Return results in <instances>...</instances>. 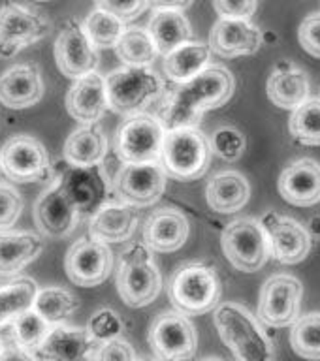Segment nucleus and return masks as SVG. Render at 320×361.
I'll list each match as a JSON object with an SVG mask.
<instances>
[{
    "mask_svg": "<svg viewBox=\"0 0 320 361\" xmlns=\"http://www.w3.org/2000/svg\"><path fill=\"white\" fill-rule=\"evenodd\" d=\"M236 90V79L225 66H208L203 72L181 83L160 111L164 128L198 126L206 111L225 106Z\"/></svg>",
    "mask_w": 320,
    "mask_h": 361,
    "instance_id": "obj_1",
    "label": "nucleus"
},
{
    "mask_svg": "<svg viewBox=\"0 0 320 361\" xmlns=\"http://www.w3.org/2000/svg\"><path fill=\"white\" fill-rule=\"evenodd\" d=\"M213 324L237 361H273V346L256 316L236 301L219 303Z\"/></svg>",
    "mask_w": 320,
    "mask_h": 361,
    "instance_id": "obj_2",
    "label": "nucleus"
},
{
    "mask_svg": "<svg viewBox=\"0 0 320 361\" xmlns=\"http://www.w3.org/2000/svg\"><path fill=\"white\" fill-rule=\"evenodd\" d=\"M109 109L124 117L146 113L164 94V81L151 66H121L106 75Z\"/></svg>",
    "mask_w": 320,
    "mask_h": 361,
    "instance_id": "obj_3",
    "label": "nucleus"
},
{
    "mask_svg": "<svg viewBox=\"0 0 320 361\" xmlns=\"http://www.w3.org/2000/svg\"><path fill=\"white\" fill-rule=\"evenodd\" d=\"M220 281L217 271L202 262H189L175 269L168 282V298L175 310L186 316H200L219 305Z\"/></svg>",
    "mask_w": 320,
    "mask_h": 361,
    "instance_id": "obj_4",
    "label": "nucleus"
},
{
    "mask_svg": "<svg viewBox=\"0 0 320 361\" xmlns=\"http://www.w3.org/2000/svg\"><path fill=\"white\" fill-rule=\"evenodd\" d=\"M211 157V141L198 126L175 128L166 132L160 166L170 179L189 183L200 179L208 171Z\"/></svg>",
    "mask_w": 320,
    "mask_h": 361,
    "instance_id": "obj_5",
    "label": "nucleus"
},
{
    "mask_svg": "<svg viewBox=\"0 0 320 361\" xmlns=\"http://www.w3.org/2000/svg\"><path fill=\"white\" fill-rule=\"evenodd\" d=\"M146 243H130L121 254L117 292L132 309L151 305L162 290V275Z\"/></svg>",
    "mask_w": 320,
    "mask_h": 361,
    "instance_id": "obj_6",
    "label": "nucleus"
},
{
    "mask_svg": "<svg viewBox=\"0 0 320 361\" xmlns=\"http://www.w3.org/2000/svg\"><path fill=\"white\" fill-rule=\"evenodd\" d=\"M166 132L162 121L155 115L138 113L126 117L115 134V154L121 164L160 162Z\"/></svg>",
    "mask_w": 320,
    "mask_h": 361,
    "instance_id": "obj_7",
    "label": "nucleus"
},
{
    "mask_svg": "<svg viewBox=\"0 0 320 361\" xmlns=\"http://www.w3.org/2000/svg\"><path fill=\"white\" fill-rule=\"evenodd\" d=\"M226 259L237 271L254 273L271 258V247L264 226L256 219H237L226 226L220 235Z\"/></svg>",
    "mask_w": 320,
    "mask_h": 361,
    "instance_id": "obj_8",
    "label": "nucleus"
},
{
    "mask_svg": "<svg viewBox=\"0 0 320 361\" xmlns=\"http://www.w3.org/2000/svg\"><path fill=\"white\" fill-rule=\"evenodd\" d=\"M149 346L160 361H191L196 354L198 335L189 316L168 310L149 327Z\"/></svg>",
    "mask_w": 320,
    "mask_h": 361,
    "instance_id": "obj_9",
    "label": "nucleus"
},
{
    "mask_svg": "<svg viewBox=\"0 0 320 361\" xmlns=\"http://www.w3.org/2000/svg\"><path fill=\"white\" fill-rule=\"evenodd\" d=\"M51 30L49 19L28 6L8 2L0 8V56L11 59L28 45L44 39Z\"/></svg>",
    "mask_w": 320,
    "mask_h": 361,
    "instance_id": "obj_10",
    "label": "nucleus"
},
{
    "mask_svg": "<svg viewBox=\"0 0 320 361\" xmlns=\"http://www.w3.org/2000/svg\"><path fill=\"white\" fill-rule=\"evenodd\" d=\"M0 169L13 183L44 180L51 171L49 154L44 143L32 135H11L0 147Z\"/></svg>",
    "mask_w": 320,
    "mask_h": 361,
    "instance_id": "obj_11",
    "label": "nucleus"
},
{
    "mask_svg": "<svg viewBox=\"0 0 320 361\" xmlns=\"http://www.w3.org/2000/svg\"><path fill=\"white\" fill-rule=\"evenodd\" d=\"M302 282L292 275H273L264 282L259 298V320L270 327H288L302 310Z\"/></svg>",
    "mask_w": 320,
    "mask_h": 361,
    "instance_id": "obj_12",
    "label": "nucleus"
},
{
    "mask_svg": "<svg viewBox=\"0 0 320 361\" xmlns=\"http://www.w3.org/2000/svg\"><path fill=\"white\" fill-rule=\"evenodd\" d=\"M168 175L160 162L123 164L113 177V192L119 200L136 205L149 207L157 203L166 190Z\"/></svg>",
    "mask_w": 320,
    "mask_h": 361,
    "instance_id": "obj_13",
    "label": "nucleus"
},
{
    "mask_svg": "<svg viewBox=\"0 0 320 361\" xmlns=\"http://www.w3.org/2000/svg\"><path fill=\"white\" fill-rule=\"evenodd\" d=\"M68 279L76 286L93 288L107 281L113 269V252L107 243L96 241L93 237L79 239L68 248L64 258Z\"/></svg>",
    "mask_w": 320,
    "mask_h": 361,
    "instance_id": "obj_14",
    "label": "nucleus"
},
{
    "mask_svg": "<svg viewBox=\"0 0 320 361\" xmlns=\"http://www.w3.org/2000/svg\"><path fill=\"white\" fill-rule=\"evenodd\" d=\"M81 211L62 185L61 177L40 194L34 203V222L45 237L70 235L79 222Z\"/></svg>",
    "mask_w": 320,
    "mask_h": 361,
    "instance_id": "obj_15",
    "label": "nucleus"
},
{
    "mask_svg": "<svg viewBox=\"0 0 320 361\" xmlns=\"http://www.w3.org/2000/svg\"><path fill=\"white\" fill-rule=\"evenodd\" d=\"M55 62L62 75L70 79H79L90 72H96L98 53L95 44L85 32L81 23L68 21L59 32L53 47Z\"/></svg>",
    "mask_w": 320,
    "mask_h": 361,
    "instance_id": "obj_16",
    "label": "nucleus"
},
{
    "mask_svg": "<svg viewBox=\"0 0 320 361\" xmlns=\"http://www.w3.org/2000/svg\"><path fill=\"white\" fill-rule=\"evenodd\" d=\"M270 239L271 258L285 265L304 262L311 250V231L298 220L268 211L260 219Z\"/></svg>",
    "mask_w": 320,
    "mask_h": 361,
    "instance_id": "obj_17",
    "label": "nucleus"
},
{
    "mask_svg": "<svg viewBox=\"0 0 320 361\" xmlns=\"http://www.w3.org/2000/svg\"><path fill=\"white\" fill-rule=\"evenodd\" d=\"M264 44V34L249 19L219 17L209 34V47L223 59L254 55Z\"/></svg>",
    "mask_w": 320,
    "mask_h": 361,
    "instance_id": "obj_18",
    "label": "nucleus"
},
{
    "mask_svg": "<svg viewBox=\"0 0 320 361\" xmlns=\"http://www.w3.org/2000/svg\"><path fill=\"white\" fill-rule=\"evenodd\" d=\"M109 109L106 78L98 72H90L73 79L66 94V111L81 124H96Z\"/></svg>",
    "mask_w": 320,
    "mask_h": 361,
    "instance_id": "obj_19",
    "label": "nucleus"
},
{
    "mask_svg": "<svg viewBox=\"0 0 320 361\" xmlns=\"http://www.w3.org/2000/svg\"><path fill=\"white\" fill-rule=\"evenodd\" d=\"M98 344L90 337L87 327L59 326L51 327L49 335L38 348L42 361H95Z\"/></svg>",
    "mask_w": 320,
    "mask_h": 361,
    "instance_id": "obj_20",
    "label": "nucleus"
},
{
    "mask_svg": "<svg viewBox=\"0 0 320 361\" xmlns=\"http://www.w3.org/2000/svg\"><path fill=\"white\" fill-rule=\"evenodd\" d=\"M62 185L72 196L81 214H95L104 203L109 202L112 185L100 166L93 168H72L61 177Z\"/></svg>",
    "mask_w": 320,
    "mask_h": 361,
    "instance_id": "obj_21",
    "label": "nucleus"
},
{
    "mask_svg": "<svg viewBox=\"0 0 320 361\" xmlns=\"http://www.w3.org/2000/svg\"><path fill=\"white\" fill-rule=\"evenodd\" d=\"M140 213L123 200H109L90 214L89 235L102 243H124L134 235Z\"/></svg>",
    "mask_w": 320,
    "mask_h": 361,
    "instance_id": "obj_22",
    "label": "nucleus"
},
{
    "mask_svg": "<svg viewBox=\"0 0 320 361\" xmlns=\"http://www.w3.org/2000/svg\"><path fill=\"white\" fill-rule=\"evenodd\" d=\"M191 224L179 209L162 207L149 214L143 224V243L155 252H175L189 239Z\"/></svg>",
    "mask_w": 320,
    "mask_h": 361,
    "instance_id": "obj_23",
    "label": "nucleus"
},
{
    "mask_svg": "<svg viewBox=\"0 0 320 361\" xmlns=\"http://www.w3.org/2000/svg\"><path fill=\"white\" fill-rule=\"evenodd\" d=\"M44 96V79L38 66L21 62L0 75V104L8 109H25Z\"/></svg>",
    "mask_w": 320,
    "mask_h": 361,
    "instance_id": "obj_24",
    "label": "nucleus"
},
{
    "mask_svg": "<svg viewBox=\"0 0 320 361\" xmlns=\"http://www.w3.org/2000/svg\"><path fill=\"white\" fill-rule=\"evenodd\" d=\"M277 188L283 200L290 205H316L320 202V164L311 158L296 160L283 169Z\"/></svg>",
    "mask_w": 320,
    "mask_h": 361,
    "instance_id": "obj_25",
    "label": "nucleus"
},
{
    "mask_svg": "<svg viewBox=\"0 0 320 361\" xmlns=\"http://www.w3.org/2000/svg\"><path fill=\"white\" fill-rule=\"evenodd\" d=\"M266 92L277 107L296 109L309 100V78L290 61L279 62L268 78Z\"/></svg>",
    "mask_w": 320,
    "mask_h": 361,
    "instance_id": "obj_26",
    "label": "nucleus"
},
{
    "mask_svg": "<svg viewBox=\"0 0 320 361\" xmlns=\"http://www.w3.org/2000/svg\"><path fill=\"white\" fill-rule=\"evenodd\" d=\"M62 152L72 168L100 166L107 154V137L98 124H83L68 135Z\"/></svg>",
    "mask_w": 320,
    "mask_h": 361,
    "instance_id": "obj_27",
    "label": "nucleus"
},
{
    "mask_svg": "<svg viewBox=\"0 0 320 361\" xmlns=\"http://www.w3.org/2000/svg\"><path fill=\"white\" fill-rule=\"evenodd\" d=\"M44 250V239L34 231H0V276H16Z\"/></svg>",
    "mask_w": 320,
    "mask_h": 361,
    "instance_id": "obj_28",
    "label": "nucleus"
},
{
    "mask_svg": "<svg viewBox=\"0 0 320 361\" xmlns=\"http://www.w3.org/2000/svg\"><path fill=\"white\" fill-rule=\"evenodd\" d=\"M251 197V186L239 171H220L209 179L206 200L215 213L232 214L242 211Z\"/></svg>",
    "mask_w": 320,
    "mask_h": 361,
    "instance_id": "obj_29",
    "label": "nucleus"
},
{
    "mask_svg": "<svg viewBox=\"0 0 320 361\" xmlns=\"http://www.w3.org/2000/svg\"><path fill=\"white\" fill-rule=\"evenodd\" d=\"M211 47L202 42H185L168 55H164V73L175 83H186L209 66Z\"/></svg>",
    "mask_w": 320,
    "mask_h": 361,
    "instance_id": "obj_30",
    "label": "nucleus"
},
{
    "mask_svg": "<svg viewBox=\"0 0 320 361\" xmlns=\"http://www.w3.org/2000/svg\"><path fill=\"white\" fill-rule=\"evenodd\" d=\"M147 30L151 32L160 55H168L170 51L192 39L191 21L181 10H157L149 19Z\"/></svg>",
    "mask_w": 320,
    "mask_h": 361,
    "instance_id": "obj_31",
    "label": "nucleus"
},
{
    "mask_svg": "<svg viewBox=\"0 0 320 361\" xmlns=\"http://www.w3.org/2000/svg\"><path fill=\"white\" fill-rule=\"evenodd\" d=\"M38 290V284L30 276H21L0 286V329L10 326L25 310L32 309Z\"/></svg>",
    "mask_w": 320,
    "mask_h": 361,
    "instance_id": "obj_32",
    "label": "nucleus"
},
{
    "mask_svg": "<svg viewBox=\"0 0 320 361\" xmlns=\"http://www.w3.org/2000/svg\"><path fill=\"white\" fill-rule=\"evenodd\" d=\"M117 56L126 66H151L158 53V47L147 28L130 27L115 45Z\"/></svg>",
    "mask_w": 320,
    "mask_h": 361,
    "instance_id": "obj_33",
    "label": "nucleus"
},
{
    "mask_svg": "<svg viewBox=\"0 0 320 361\" xmlns=\"http://www.w3.org/2000/svg\"><path fill=\"white\" fill-rule=\"evenodd\" d=\"M40 316H44L51 326H59L79 309V299L70 290L61 286L40 288L32 307Z\"/></svg>",
    "mask_w": 320,
    "mask_h": 361,
    "instance_id": "obj_34",
    "label": "nucleus"
},
{
    "mask_svg": "<svg viewBox=\"0 0 320 361\" xmlns=\"http://www.w3.org/2000/svg\"><path fill=\"white\" fill-rule=\"evenodd\" d=\"M83 28L96 49H107L119 44V39L126 30V23L109 11L96 8L87 16Z\"/></svg>",
    "mask_w": 320,
    "mask_h": 361,
    "instance_id": "obj_35",
    "label": "nucleus"
},
{
    "mask_svg": "<svg viewBox=\"0 0 320 361\" xmlns=\"http://www.w3.org/2000/svg\"><path fill=\"white\" fill-rule=\"evenodd\" d=\"M51 324L40 316L34 309L25 310L16 320L10 324L11 341L21 348H27L30 352H38V348L44 344L45 337L49 335Z\"/></svg>",
    "mask_w": 320,
    "mask_h": 361,
    "instance_id": "obj_36",
    "label": "nucleus"
},
{
    "mask_svg": "<svg viewBox=\"0 0 320 361\" xmlns=\"http://www.w3.org/2000/svg\"><path fill=\"white\" fill-rule=\"evenodd\" d=\"M290 134L298 143L309 147L320 145V98H309L296 107L288 123Z\"/></svg>",
    "mask_w": 320,
    "mask_h": 361,
    "instance_id": "obj_37",
    "label": "nucleus"
},
{
    "mask_svg": "<svg viewBox=\"0 0 320 361\" xmlns=\"http://www.w3.org/2000/svg\"><path fill=\"white\" fill-rule=\"evenodd\" d=\"M290 344L300 357L320 361V312H309L294 322Z\"/></svg>",
    "mask_w": 320,
    "mask_h": 361,
    "instance_id": "obj_38",
    "label": "nucleus"
},
{
    "mask_svg": "<svg viewBox=\"0 0 320 361\" xmlns=\"http://www.w3.org/2000/svg\"><path fill=\"white\" fill-rule=\"evenodd\" d=\"M124 329V324L121 320V316L115 312L113 309H98L95 314L90 316L89 322H87V331L95 343L100 346V344L107 343V341H113V338L121 337V333Z\"/></svg>",
    "mask_w": 320,
    "mask_h": 361,
    "instance_id": "obj_39",
    "label": "nucleus"
},
{
    "mask_svg": "<svg viewBox=\"0 0 320 361\" xmlns=\"http://www.w3.org/2000/svg\"><path fill=\"white\" fill-rule=\"evenodd\" d=\"M211 149L213 154L226 160V162H236L243 157L245 152V135L234 126H223V128L215 130L211 135Z\"/></svg>",
    "mask_w": 320,
    "mask_h": 361,
    "instance_id": "obj_40",
    "label": "nucleus"
},
{
    "mask_svg": "<svg viewBox=\"0 0 320 361\" xmlns=\"http://www.w3.org/2000/svg\"><path fill=\"white\" fill-rule=\"evenodd\" d=\"M23 211L21 194L10 185V183H0V231L10 230L16 226Z\"/></svg>",
    "mask_w": 320,
    "mask_h": 361,
    "instance_id": "obj_41",
    "label": "nucleus"
},
{
    "mask_svg": "<svg viewBox=\"0 0 320 361\" xmlns=\"http://www.w3.org/2000/svg\"><path fill=\"white\" fill-rule=\"evenodd\" d=\"M149 0H96V8L121 17L124 23L140 17L149 8Z\"/></svg>",
    "mask_w": 320,
    "mask_h": 361,
    "instance_id": "obj_42",
    "label": "nucleus"
},
{
    "mask_svg": "<svg viewBox=\"0 0 320 361\" xmlns=\"http://www.w3.org/2000/svg\"><path fill=\"white\" fill-rule=\"evenodd\" d=\"M95 361H138V355L126 338L119 337L100 344L96 350Z\"/></svg>",
    "mask_w": 320,
    "mask_h": 361,
    "instance_id": "obj_43",
    "label": "nucleus"
},
{
    "mask_svg": "<svg viewBox=\"0 0 320 361\" xmlns=\"http://www.w3.org/2000/svg\"><path fill=\"white\" fill-rule=\"evenodd\" d=\"M298 39L311 56L320 59V11L311 13L302 21L298 30Z\"/></svg>",
    "mask_w": 320,
    "mask_h": 361,
    "instance_id": "obj_44",
    "label": "nucleus"
},
{
    "mask_svg": "<svg viewBox=\"0 0 320 361\" xmlns=\"http://www.w3.org/2000/svg\"><path fill=\"white\" fill-rule=\"evenodd\" d=\"M213 8L225 19H251L256 11V0H213Z\"/></svg>",
    "mask_w": 320,
    "mask_h": 361,
    "instance_id": "obj_45",
    "label": "nucleus"
},
{
    "mask_svg": "<svg viewBox=\"0 0 320 361\" xmlns=\"http://www.w3.org/2000/svg\"><path fill=\"white\" fill-rule=\"evenodd\" d=\"M0 361H38L36 355L27 348H21L17 344H8L0 352Z\"/></svg>",
    "mask_w": 320,
    "mask_h": 361,
    "instance_id": "obj_46",
    "label": "nucleus"
},
{
    "mask_svg": "<svg viewBox=\"0 0 320 361\" xmlns=\"http://www.w3.org/2000/svg\"><path fill=\"white\" fill-rule=\"evenodd\" d=\"M194 0H149L155 10H186Z\"/></svg>",
    "mask_w": 320,
    "mask_h": 361,
    "instance_id": "obj_47",
    "label": "nucleus"
},
{
    "mask_svg": "<svg viewBox=\"0 0 320 361\" xmlns=\"http://www.w3.org/2000/svg\"><path fill=\"white\" fill-rule=\"evenodd\" d=\"M311 231H313V235H316L320 239V216H315V219L311 220Z\"/></svg>",
    "mask_w": 320,
    "mask_h": 361,
    "instance_id": "obj_48",
    "label": "nucleus"
},
{
    "mask_svg": "<svg viewBox=\"0 0 320 361\" xmlns=\"http://www.w3.org/2000/svg\"><path fill=\"white\" fill-rule=\"evenodd\" d=\"M200 361H225V360H220V357H203V360Z\"/></svg>",
    "mask_w": 320,
    "mask_h": 361,
    "instance_id": "obj_49",
    "label": "nucleus"
},
{
    "mask_svg": "<svg viewBox=\"0 0 320 361\" xmlns=\"http://www.w3.org/2000/svg\"><path fill=\"white\" fill-rule=\"evenodd\" d=\"M138 361H160V360H158V357L157 360H153V357H143V360H138Z\"/></svg>",
    "mask_w": 320,
    "mask_h": 361,
    "instance_id": "obj_50",
    "label": "nucleus"
},
{
    "mask_svg": "<svg viewBox=\"0 0 320 361\" xmlns=\"http://www.w3.org/2000/svg\"><path fill=\"white\" fill-rule=\"evenodd\" d=\"M2 348H4V344H2V341H0V352H2Z\"/></svg>",
    "mask_w": 320,
    "mask_h": 361,
    "instance_id": "obj_51",
    "label": "nucleus"
},
{
    "mask_svg": "<svg viewBox=\"0 0 320 361\" xmlns=\"http://www.w3.org/2000/svg\"><path fill=\"white\" fill-rule=\"evenodd\" d=\"M38 2H47V0H38Z\"/></svg>",
    "mask_w": 320,
    "mask_h": 361,
    "instance_id": "obj_52",
    "label": "nucleus"
}]
</instances>
